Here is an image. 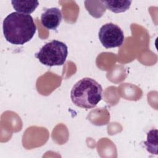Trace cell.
Returning a JSON list of instances; mask_svg holds the SVG:
<instances>
[{
	"mask_svg": "<svg viewBox=\"0 0 158 158\" xmlns=\"http://www.w3.org/2000/svg\"><path fill=\"white\" fill-rule=\"evenodd\" d=\"M62 20L61 10L57 7L46 9L41 15V22L43 26L49 30H56Z\"/></svg>",
	"mask_w": 158,
	"mask_h": 158,
	"instance_id": "cell-5",
	"label": "cell"
},
{
	"mask_svg": "<svg viewBox=\"0 0 158 158\" xmlns=\"http://www.w3.org/2000/svg\"><path fill=\"white\" fill-rule=\"evenodd\" d=\"M13 8L19 13L30 14L35 11L39 5L37 1H11Z\"/></svg>",
	"mask_w": 158,
	"mask_h": 158,
	"instance_id": "cell-6",
	"label": "cell"
},
{
	"mask_svg": "<svg viewBox=\"0 0 158 158\" xmlns=\"http://www.w3.org/2000/svg\"><path fill=\"white\" fill-rule=\"evenodd\" d=\"M98 37L101 43L107 49L121 46L125 39L123 31L120 27L111 22L100 28Z\"/></svg>",
	"mask_w": 158,
	"mask_h": 158,
	"instance_id": "cell-4",
	"label": "cell"
},
{
	"mask_svg": "<svg viewBox=\"0 0 158 158\" xmlns=\"http://www.w3.org/2000/svg\"><path fill=\"white\" fill-rule=\"evenodd\" d=\"M101 85L91 78H83L78 81L70 91V98L77 106L89 109L95 107L102 99Z\"/></svg>",
	"mask_w": 158,
	"mask_h": 158,
	"instance_id": "cell-2",
	"label": "cell"
},
{
	"mask_svg": "<svg viewBox=\"0 0 158 158\" xmlns=\"http://www.w3.org/2000/svg\"><path fill=\"white\" fill-rule=\"evenodd\" d=\"M147 151L152 154H157V130L152 129L147 133V139L144 142Z\"/></svg>",
	"mask_w": 158,
	"mask_h": 158,
	"instance_id": "cell-8",
	"label": "cell"
},
{
	"mask_svg": "<svg viewBox=\"0 0 158 158\" xmlns=\"http://www.w3.org/2000/svg\"><path fill=\"white\" fill-rule=\"evenodd\" d=\"M2 29L6 41L13 44L22 45L33 38L36 26L30 15L13 12L4 19Z\"/></svg>",
	"mask_w": 158,
	"mask_h": 158,
	"instance_id": "cell-1",
	"label": "cell"
},
{
	"mask_svg": "<svg viewBox=\"0 0 158 158\" xmlns=\"http://www.w3.org/2000/svg\"><path fill=\"white\" fill-rule=\"evenodd\" d=\"M67 55V46L62 41L53 40L43 46L35 56L42 64L52 67L64 65Z\"/></svg>",
	"mask_w": 158,
	"mask_h": 158,
	"instance_id": "cell-3",
	"label": "cell"
},
{
	"mask_svg": "<svg viewBox=\"0 0 158 158\" xmlns=\"http://www.w3.org/2000/svg\"><path fill=\"white\" fill-rule=\"evenodd\" d=\"M106 8L114 13H121L127 10L131 5V1H102Z\"/></svg>",
	"mask_w": 158,
	"mask_h": 158,
	"instance_id": "cell-7",
	"label": "cell"
},
{
	"mask_svg": "<svg viewBox=\"0 0 158 158\" xmlns=\"http://www.w3.org/2000/svg\"><path fill=\"white\" fill-rule=\"evenodd\" d=\"M85 4L86 9L89 12L90 14H92L94 9H96L97 18L101 17L106 11V7L104 5V4L102 3V1H99L98 4H96L94 6L92 5L91 4L90 1H85Z\"/></svg>",
	"mask_w": 158,
	"mask_h": 158,
	"instance_id": "cell-9",
	"label": "cell"
}]
</instances>
